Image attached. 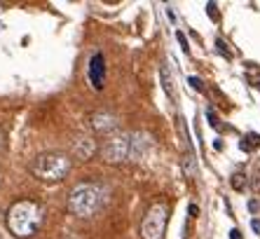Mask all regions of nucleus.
I'll return each mask as SVG.
<instances>
[{
  "label": "nucleus",
  "instance_id": "nucleus-1",
  "mask_svg": "<svg viewBox=\"0 0 260 239\" xmlns=\"http://www.w3.org/2000/svg\"><path fill=\"white\" fill-rule=\"evenodd\" d=\"M43 225V207L33 199H19L7 211V228L17 237H33Z\"/></svg>",
  "mask_w": 260,
  "mask_h": 239
},
{
  "label": "nucleus",
  "instance_id": "nucleus-2",
  "mask_svg": "<svg viewBox=\"0 0 260 239\" xmlns=\"http://www.w3.org/2000/svg\"><path fill=\"white\" fill-rule=\"evenodd\" d=\"M106 202V188L98 183H80L68 192V211L77 218H92Z\"/></svg>",
  "mask_w": 260,
  "mask_h": 239
},
{
  "label": "nucleus",
  "instance_id": "nucleus-3",
  "mask_svg": "<svg viewBox=\"0 0 260 239\" xmlns=\"http://www.w3.org/2000/svg\"><path fill=\"white\" fill-rule=\"evenodd\" d=\"M71 171V157L64 152H43L31 164V174L43 183H59Z\"/></svg>",
  "mask_w": 260,
  "mask_h": 239
},
{
  "label": "nucleus",
  "instance_id": "nucleus-4",
  "mask_svg": "<svg viewBox=\"0 0 260 239\" xmlns=\"http://www.w3.org/2000/svg\"><path fill=\"white\" fill-rule=\"evenodd\" d=\"M166 220H169V207H166L164 202H155V204L148 209V214L143 216L141 237L143 239H162Z\"/></svg>",
  "mask_w": 260,
  "mask_h": 239
},
{
  "label": "nucleus",
  "instance_id": "nucleus-5",
  "mask_svg": "<svg viewBox=\"0 0 260 239\" xmlns=\"http://www.w3.org/2000/svg\"><path fill=\"white\" fill-rule=\"evenodd\" d=\"M101 157L108 164H122L131 160V134H115L101 145Z\"/></svg>",
  "mask_w": 260,
  "mask_h": 239
},
{
  "label": "nucleus",
  "instance_id": "nucleus-6",
  "mask_svg": "<svg viewBox=\"0 0 260 239\" xmlns=\"http://www.w3.org/2000/svg\"><path fill=\"white\" fill-rule=\"evenodd\" d=\"M89 82H92V87L98 89V92L106 85V59H103L101 52L92 54V59H89Z\"/></svg>",
  "mask_w": 260,
  "mask_h": 239
},
{
  "label": "nucleus",
  "instance_id": "nucleus-7",
  "mask_svg": "<svg viewBox=\"0 0 260 239\" xmlns=\"http://www.w3.org/2000/svg\"><path fill=\"white\" fill-rule=\"evenodd\" d=\"M89 124H92V129L98 131V134H110L113 129H118V118H115L113 113L98 110V113H94V115H92Z\"/></svg>",
  "mask_w": 260,
  "mask_h": 239
},
{
  "label": "nucleus",
  "instance_id": "nucleus-8",
  "mask_svg": "<svg viewBox=\"0 0 260 239\" xmlns=\"http://www.w3.org/2000/svg\"><path fill=\"white\" fill-rule=\"evenodd\" d=\"M73 152H75V160H89L94 152H96V141L94 139H89V136H80L73 145Z\"/></svg>",
  "mask_w": 260,
  "mask_h": 239
},
{
  "label": "nucleus",
  "instance_id": "nucleus-9",
  "mask_svg": "<svg viewBox=\"0 0 260 239\" xmlns=\"http://www.w3.org/2000/svg\"><path fill=\"white\" fill-rule=\"evenodd\" d=\"M160 77H162L164 92L169 94V98H171V101H176V87H173V75H171V71H169V66H166V64H164L162 68H160Z\"/></svg>",
  "mask_w": 260,
  "mask_h": 239
},
{
  "label": "nucleus",
  "instance_id": "nucleus-10",
  "mask_svg": "<svg viewBox=\"0 0 260 239\" xmlns=\"http://www.w3.org/2000/svg\"><path fill=\"white\" fill-rule=\"evenodd\" d=\"M251 148H260V134H246L241 141V150L249 152Z\"/></svg>",
  "mask_w": 260,
  "mask_h": 239
},
{
  "label": "nucleus",
  "instance_id": "nucleus-11",
  "mask_svg": "<svg viewBox=\"0 0 260 239\" xmlns=\"http://www.w3.org/2000/svg\"><path fill=\"white\" fill-rule=\"evenodd\" d=\"M230 185H232L235 190H244V188H246V176L241 174V171L232 174V178H230Z\"/></svg>",
  "mask_w": 260,
  "mask_h": 239
},
{
  "label": "nucleus",
  "instance_id": "nucleus-12",
  "mask_svg": "<svg viewBox=\"0 0 260 239\" xmlns=\"http://www.w3.org/2000/svg\"><path fill=\"white\" fill-rule=\"evenodd\" d=\"M183 167H185V174H188V176H195V157H192V152H190V155H185Z\"/></svg>",
  "mask_w": 260,
  "mask_h": 239
},
{
  "label": "nucleus",
  "instance_id": "nucleus-13",
  "mask_svg": "<svg viewBox=\"0 0 260 239\" xmlns=\"http://www.w3.org/2000/svg\"><path fill=\"white\" fill-rule=\"evenodd\" d=\"M206 12H209V17H211L213 22H218V19H220V14H218L216 2H209V5H206Z\"/></svg>",
  "mask_w": 260,
  "mask_h": 239
},
{
  "label": "nucleus",
  "instance_id": "nucleus-14",
  "mask_svg": "<svg viewBox=\"0 0 260 239\" xmlns=\"http://www.w3.org/2000/svg\"><path fill=\"white\" fill-rule=\"evenodd\" d=\"M206 118H209V124H211L213 129H216L218 124H220V122H218V118H216V113H213V108H209V110H206Z\"/></svg>",
  "mask_w": 260,
  "mask_h": 239
},
{
  "label": "nucleus",
  "instance_id": "nucleus-15",
  "mask_svg": "<svg viewBox=\"0 0 260 239\" xmlns=\"http://www.w3.org/2000/svg\"><path fill=\"white\" fill-rule=\"evenodd\" d=\"M176 38H178V43H181V47H183V52L188 54V52H190V45H188V38H185V35H183L181 31L176 33Z\"/></svg>",
  "mask_w": 260,
  "mask_h": 239
},
{
  "label": "nucleus",
  "instance_id": "nucleus-16",
  "mask_svg": "<svg viewBox=\"0 0 260 239\" xmlns=\"http://www.w3.org/2000/svg\"><path fill=\"white\" fill-rule=\"evenodd\" d=\"M216 47H218V52H220V54H223V56H228V59H230V52H228V47H225V43H223V40H220V38H218V40H216Z\"/></svg>",
  "mask_w": 260,
  "mask_h": 239
},
{
  "label": "nucleus",
  "instance_id": "nucleus-17",
  "mask_svg": "<svg viewBox=\"0 0 260 239\" xmlns=\"http://www.w3.org/2000/svg\"><path fill=\"white\" fill-rule=\"evenodd\" d=\"M188 82H190V85H192L197 92H202V89H204V85H202V80H199V77H190Z\"/></svg>",
  "mask_w": 260,
  "mask_h": 239
},
{
  "label": "nucleus",
  "instance_id": "nucleus-18",
  "mask_svg": "<svg viewBox=\"0 0 260 239\" xmlns=\"http://www.w3.org/2000/svg\"><path fill=\"white\" fill-rule=\"evenodd\" d=\"M251 228H253L256 235H260V220H258V218H253V220H251Z\"/></svg>",
  "mask_w": 260,
  "mask_h": 239
},
{
  "label": "nucleus",
  "instance_id": "nucleus-19",
  "mask_svg": "<svg viewBox=\"0 0 260 239\" xmlns=\"http://www.w3.org/2000/svg\"><path fill=\"white\" fill-rule=\"evenodd\" d=\"M190 216H199V207L197 204H190Z\"/></svg>",
  "mask_w": 260,
  "mask_h": 239
},
{
  "label": "nucleus",
  "instance_id": "nucleus-20",
  "mask_svg": "<svg viewBox=\"0 0 260 239\" xmlns=\"http://www.w3.org/2000/svg\"><path fill=\"white\" fill-rule=\"evenodd\" d=\"M230 239H241V232L239 230H230Z\"/></svg>",
  "mask_w": 260,
  "mask_h": 239
},
{
  "label": "nucleus",
  "instance_id": "nucleus-21",
  "mask_svg": "<svg viewBox=\"0 0 260 239\" xmlns=\"http://www.w3.org/2000/svg\"><path fill=\"white\" fill-rule=\"evenodd\" d=\"M249 209H251V211H256V209H258V202H256V199H251V202H249Z\"/></svg>",
  "mask_w": 260,
  "mask_h": 239
},
{
  "label": "nucleus",
  "instance_id": "nucleus-22",
  "mask_svg": "<svg viewBox=\"0 0 260 239\" xmlns=\"http://www.w3.org/2000/svg\"><path fill=\"white\" fill-rule=\"evenodd\" d=\"M213 148H216V150H223V143H220V139H216V141H213Z\"/></svg>",
  "mask_w": 260,
  "mask_h": 239
}]
</instances>
